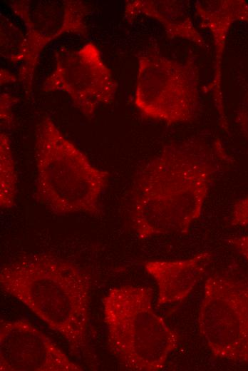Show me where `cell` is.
I'll return each mask as SVG.
<instances>
[{
	"label": "cell",
	"mask_w": 248,
	"mask_h": 371,
	"mask_svg": "<svg viewBox=\"0 0 248 371\" xmlns=\"http://www.w3.org/2000/svg\"><path fill=\"white\" fill-rule=\"evenodd\" d=\"M187 1L133 0L126 1L124 19L131 21L139 15H144L159 21L170 38L188 40L200 46L206 42L194 26L187 9Z\"/></svg>",
	"instance_id": "7c38bea8"
},
{
	"label": "cell",
	"mask_w": 248,
	"mask_h": 371,
	"mask_svg": "<svg viewBox=\"0 0 248 371\" xmlns=\"http://www.w3.org/2000/svg\"><path fill=\"white\" fill-rule=\"evenodd\" d=\"M36 198L54 214H95L109 173L94 166L48 116L35 132Z\"/></svg>",
	"instance_id": "3957f363"
},
{
	"label": "cell",
	"mask_w": 248,
	"mask_h": 371,
	"mask_svg": "<svg viewBox=\"0 0 248 371\" xmlns=\"http://www.w3.org/2000/svg\"><path fill=\"white\" fill-rule=\"evenodd\" d=\"M0 285L62 335L72 355H87L92 280L82 268L49 254H35L4 265Z\"/></svg>",
	"instance_id": "7a4b0ae2"
},
{
	"label": "cell",
	"mask_w": 248,
	"mask_h": 371,
	"mask_svg": "<svg viewBox=\"0 0 248 371\" xmlns=\"http://www.w3.org/2000/svg\"><path fill=\"white\" fill-rule=\"evenodd\" d=\"M236 122L242 133L248 140V91L237 112Z\"/></svg>",
	"instance_id": "e0dca14e"
},
{
	"label": "cell",
	"mask_w": 248,
	"mask_h": 371,
	"mask_svg": "<svg viewBox=\"0 0 248 371\" xmlns=\"http://www.w3.org/2000/svg\"><path fill=\"white\" fill-rule=\"evenodd\" d=\"M0 82L1 86L8 83L9 82H14L16 81L17 77L5 70L4 68H1L0 70Z\"/></svg>",
	"instance_id": "d6986e66"
},
{
	"label": "cell",
	"mask_w": 248,
	"mask_h": 371,
	"mask_svg": "<svg viewBox=\"0 0 248 371\" xmlns=\"http://www.w3.org/2000/svg\"><path fill=\"white\" fill-rule=\"evenodd\" d=\"M1 56L13 63H23L25 58V34L8 18L1 14Z\"/></svg>",
	"instance_id": "5bb4252c"
},
{
	"label": "cell",
	"mask_w": 248,
	"mask_h": 371,
	"mask_svg": "<svg viewBox=\"0 0 248 371\" xmlns=\"http://www.w3.org/2000/svg\"><path fill=\"white\" fill-rule=\"evenodd\" d=\"M134 103L145 116L167 123L192 121L200 106L198 68L149 49L138 56Z\"/></svg>",
	"instance_id": "5b68a950"
},
{
	"label": "cell",
	"mask_w": 248,
	"mask_h": 371,
	"mask_svg": "<svg viewBox=\"0 0 248 371\" xmlns=\"http://www.w3.org/2000/svg\"><path fill=\"white\" fill-rule=\"evenodd\" d=\"M55 56L54 69L43 81V91L67 93L87 118L92 117L99 106L114 101L118 84L93 43L76 50H59Z\"/></svg>",
	"instance_id": "52a82bcc"
},
{
	"label": "cell",
	"mask_w": 248,
	"mask_h": 371,
	"mask_svg": "<svg viewBox=\"0 0 248 371\" xmlns=\"http://www.w3.org/2000/svg\"><path fill=\"white\" fill-rule=\"evenodd\" d=\"M1 371H82L83 368L26 319L1 320Z\"/></svg>",
	"instance_id": "9c48e42d"
},
{
	"label": "cell",
	"mask_w": 248,
	"mask_h": 371,
	"mask_svg": "<svg viewBox=\"0 0 248 371\" xmlns=\"http://www.w3.org/2000/svg\"><path fill=\"white\" fill-rule=\"evenodd\" d=\"M195 8L200 19V27L208 29L213 38L215 47L214 74L207 90L212 93L219 124L227 131L229 126L222 91V61L231 25L237 21L248 22V4L240 0L197 1Z\"/></svg>",
	"instance_id": "30bf717a"
},
{
	"label": "cell",
	"mask_w": 248,
	"mask_h": 371,
	"mask_svg": "<svg viewBox=\"0 0 248 371\" xmlns=\"http://www.w3.org/2000/svg\"><path fill=\"white\" fill-rule=\"evenodd\" d=\"M211 262L212 254L208 251L184 260L145 262V270L157 285V305L185 300L202 278Z\"/></svg>",
	"instance_id": "8fae6325"
},
{
	"label": "cell",
	"mask_w": 248,
	"mask_h": 371,
	"mask_svg": "<svg viewBox=\"0 0 248 371\" xmlns=\"http://www.w3.org/2000/svg\"><path fill=\"white\" fill-rule=\"evenodd\" d=\"M198 327L216 358L248 362V283L219 275L209 277L204 285Z\"/></svg>",
	"instance_id": "8992f818"
},
{
	"label": "cell",
	"mask_w": 248,
	"mask_h": 371,
	"mask_svg": "<svg viewBox=\"0 0 248 371\" xmlns=\"http://www.w3.org/2000/svg\"><path fill=\"white\" fill-rule=\"evenodd\" d=\"M9 4L26 27L25 58L18 78L29 94L41 51L65 34L86 36L89 8L79 0H21Z\"/></svg>",
	"instance_id": "ba28073f"
},
{
	"label": "cell",
	"mask_w": 248,
	"mask_h": 371,
	"mask_svg": "<svg viewBox=\"0 0 248 371\" xmlns=\"http://www.w3.org/2000/svg\"><path fill=\"white\" fill-rule=\"evenodd\" d=\"M17 175L11 142L5 131L0 134V206L11 208L15 205Z\"/></svg>",
	"instance_id": "4fadbf2b"
},
{
	"label": "cell",
	"mask_w": 248,
	"mask_h": 371,
	"mask_svg": "<svg viewBox=\"0 0 248 371\" xmlns=\"http://www.w3.org/2000/svg\"><path fill=\"white\" fill-rule=\"evenodd\" d=\"M231 161L219 140L211 146L195 138L165 145L133 181L130 218L138 237L187 233L201 215L215 174Z\"/></svg>",
	"instance_id": "6da1fadb"
},
{
	"label": "cell",
	"mask_w": 248,
	"mask_h": 371,
	"mask_svg": "<svg viewBox=\"0 0 248 371\" xmlns=\"http://www.w3.org/2000/svg\"><path fill=\"white\" fill-rule=\"evenodd\" d=\"M228 243L248 262V234L230 238Z\"/></svg>",
	"instance_id": "ac0fdd59"
},
{
	"label": "cell",
	"mask_w": 248,
	"mask_h": 371,
	"mask_svg": "<svg viewBox=\"0 0 248 371\" xmlns=\"http://www.w3.org/2000/svg\"><path fill=\"white\" fill-rule=\"evenodd\" d=\"M231 224L234 226L248 225V195L237 201L233 206Z\"/></svg>",
	"instance_id": "2e32d148"
},
{
	"label": "cell",
	"mask_w": 248,
	"mask_h": 371,
	"mask_svg": "<svg viewBox=\"0 0 248 371\" xmlns=\"http://www.w3.org/2000/svg\"><path fill=\"white\" fill-rule=\"evenodd\" d=\"M153 298L150 288L124 285L102 300L109 350L125 370H160L179 344V334L155 312Z\"/></svg>",
	"instance_id": "277c9868"
},
{
	"label": "cell",
	"mask_w": 248,
	"mask_h": 371,
	"mask_svg": "<svg viewBox=\"0 0 248 371\" xmlns=\"http://www.w3.org/2000/svg\"><path fill=\"white\" fill-rule=\"evenodd\" d=\"M17 99L7 93H1L0 96V119L2 128H11L14 118L12 107Z\"/></svg>",
	"instance_id": "9a60e30c"
}]
</instances>
